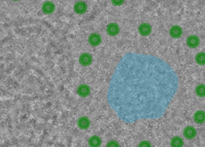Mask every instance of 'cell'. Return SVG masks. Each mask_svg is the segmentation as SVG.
I'll return each instance as SVG.
<instances>
[{
	"instance_id": "1",
	"label": "cell",
	"mask_w": 205,
	"mask_h": 147,
	"mask_svg": "<svg viewBox=\"0 0 205 147\" xmlns=\"http://www.w3.org/2000/svg\"><path fill=\"white\" fill-rule=\"evenodd\" d=\"M175 71L159 57L128 53L116 65L107 89V102L123 122L162 117L176 94Z\"/></svg>"
},
{
	"instance_id": "2",
	"label": "cell",
	"mask_w": 205,
	"mask_h": 147,
	"mask_svg": "<svg viewBox=\"0 0 205 147\" xmlns=\"http://www.w3.org/2000/svg\"><path fill=\"white\" fill-rule=\"evenodd\" d=\"M77 126L82 130L87 129L90 126V119L85 116L80 117V118L77 120Z\"/></svg>"
},
{
	"instance_id": "3",
	"label": "cell",
	"mask_w": 205,
	"mask_h": 147,
	"mask_svg": "<svg viewBox=\"0 0 205 147\" xmlns=\"http://www.w3.org/2000/svg\"><path fill=\"white\" fill-rule=\"evenodd\" d=\"M151 25L148 23H142L139 25L138 27V32L140 33L142 36H148L151 32Z\"/></svg>"
},
{
	"instance_id": "4",
	"label": "cell",
	"mask_w": 205,
	"mask_h": 147,
	"mask_svg": "<svg viewBox=\"0 0 205 147\" xmlns=\"http://www.w3.org/2000/svg\"><path fill=\"white\" fill-rule=\"evenodd\" d=\"M92 62V56L88 53H82L79 57V63L82 66H88Z\"/></svg>"
},
{
	"instance_id": "5",
	"label": "cell",
	"mask_w": 205,
	"mask_h": 147,
	"mask_svg": "<svg viewBox=\"0 0 205 147\" xmlns=\"http://www.w3.org/2000/svg\"><path fill=\"white\" fill-rule=\"evenodd\" d=\"M77 94L80 97H87L90 94V87L86 84H81L77 88Z\"/></svg>"
},
{
	"instance_id": "6",
	"label": "cell",
	"mask_w": 205,
	"mask_h": 147,
	"mask_svg": "<svg viewBox=\"0 0 205 147\" xmlns=\"http://www.w3.org/2000/svg\"><path fill=\"white\" fill-rule=\"evenodd\" d=\"M87 10V5L84 1H78L75 3L74 5V11H75L77 14H83L85 13Z\"/></svg>"
},
{
	"instance_id": "7",
	"label": "cell",
	"mask_w": 205,
	"mask_h": 147,
	"mask_svg": "<svg viewBox=\"0 0 205 147\" xmlns=\"http://www.w3.org/2000/svg\"><path fill=\"white\" fill-rule=\"evenodd\" d=\"M119 30H120L119 26L116 23H110L107 25V28H106L107 33H108L110 36H116V35L119 33Z\"/></svg>"
},
{
	"instance_id": "8",
	"label": "cell",
	"mask_w": 205,
	"mask_h": 147,
	"mask_svg": "<svg viewBox=\"0 0 205 147\" xmlns=\"http://www.w3.org/2000/svg\"><path fill=\"white\" fill-rule=\"evenodd\" d=\"M183 135L184 137H186L187 139H192L193 137H195V135H196V130H195V128L192 126H187L185 127L183 130Z\"/></svg>"
},
{
	"instance_id": "9",
	"label": "cell",
	"mask_w": 205,
	"mask_h": 147,
	"mask_svg": "<svg viewBox=\"0 0 205 147\" xmlns=\"http://www.w3.org/2000/svg\"><path fill=\"white\" fill-rule=\"evenodd\" d=\"M88 41L92 46H97V45L101 43V36L98 33H92L89 36Z\"/></svg>"
},
{
	"instance_id": "10",
	"label": "cell",
	"mask_w": 205,
	"mask_h": 147,
	"mask_svg": "<svg viewBox=\"0 0 205 147\" xmlns=\"http://www.w3.org/2000/svg\"><path fill=\"white\" fill-rule=\"evenodd\" d=\"M186 42H187V45L190 48H195L199 45L200 41H199V38H198L196 35H190V36L187 38Z\"/></svg>"
},
{
	"instance_id": "11",
	"label": "cell",
	"mask_w": 205,
	"mask_h": 147,
	"mask_svg": "<svg viewBox=\"0 0 205 147\" xmlns=\"http://www.w3.org/2000/svg\"><path fill=\"white\" fill-rule=\"evenodd\" d=\"M42 10H43L44 13H46V14H50L54 10H55V5L53 2L51 1H46L43 3V5H42Z\"/></svg>"
},
{
	"instance_id": "12",
	"label": "cell",
	"mask_w": 205,
	"mask_h": 147,
	"mask_svg": "<svg viewBox=\"0 0 205 147\" xmlns=\"http://www.w3.org/2000/svg\"><path fill=\"white\" fill-rule=\"evenodd\" d=\"M169 33L173 38H179L182 35V28L178 25H174L170 28Z\"/></svg>"
},
{
	"instance_id": "13",
	"label": "cell",
	"mask_w": 205,
	"mask_h": 147,
	"mask_svg": "<svg viewBox=\"0 0 205 147\" xmlns=\"http://www.w3.org/2000/svg\"><path fill=\"white\" fill-rule=\"evenodd\" d=\"M193 119H194V121L196 123H198V124L203 123L205 121V112H204V111H202V110L196 111V112L194 113V115H193Z\"/></svg>"
},
{
	"instance_id": "14",
	"label": "cell",
	"mask_w": 205,
	"mask_h": 147,
	"mask_svg": "<svg viewBox=\"0 0 205 147\" xmlns=\"http://www.w3.org/2000/svg\"><path fill=\"white\" fill-rule=\"evenodd\" d=\"M88 143H89V145L92 147H98L101 145V139H100V137L96 136V135L91 136L88 139Z\"/></svg>"
},
{
	"instance_id": "15",
	"label": "cell",
	"mask_w": 205,
	"mask_h": 147,
	"mask_svg": "<svg viewBox=\"0 0 205 147\" xmlns=\"http://www.w3.org/2000/svg\"><path fill=\"white\" fill-rule=\"evenodd\" d=\"M170 144L173 147H181L183 146V140H182V138L179 136H175L171 139Z\"/></svg>"
},
{
	"instance_id": "16",
	"label": "cell",
	"mask_w": 205,
	"mask_h": 147,
	"mask_svg": "<svg viewBox=\"0 0 205 147\" xmlns=\"http://www.w3.org/2000/svg\"><path fill=\"white\" fill-rule=\"evenodd\" d=\"M195 60H196L197 64L204 65L205 64V53L204 52H200V53H198L196 55V57H195Z\"/></svg>"
},
{
	"instance_id": "17",
	"label": "cell",
	"mask_w": 205,
	"mask_h": 147,
	"mask_svg": "<svg viewBox=\"0 0 205 147\" xmlns=\"http://www.w3.org/2000/svg\"><path fill=\"white\" fill-rule=\"evenodd\" d=\"M195 92L199 97H204L205 96V85L204 84H200L196 87L195 89Z\"/></svg>"
},
{
	"instance_id": "18",
	"label": "cell",
	"mask_w": 205,
	"mask_h": 147,
	"mask_svg": "<svg viewBox=\"0 0 205 147\" xmlns=\"http://www.w3.org/2000/svg\"><path fill=\"white\" fill-rule=\"evenodd\" d=\"M111 1H112V3L114 5L119 6V5H121L123 2H124V0H111Z\"/></svg>"
},
{
	"instance_id": "19",
	"label": "cell",
	"mask_w": 205,
	"mask_h": 147,
	"mask_svg": "<svg viewBox=\"0 0 205 147\" xmlns=\"http://www.w3.org/2000/svg\"><path fill=\"white\" fill-rule=\"evenodd\" d=\"M138 146H151V143L148 142V141H142L139 143Z\"/></svg>"
},
{
	"instance_id": "20",
	"label": "cell",
	"mask_w": 205,
	"mask_h": 147,
	"mask_svg": "<svg viewBox=\"0 0 205 147\" xmlns=\"http://www.w3.org/2000/svg\"><path fill=\"white\" fill-rule=\"evenodd\" d=\"M107 146H119V143L116 141H110L107 143Z\"/></svg>"
},
{
	"instance_id": "21",
	"label": "cell",
	"mask_w": 205,
	"mask_h": 147,
	"mask_svg": "<svg viewBox=\"0 0 205 147\" xmlns=\"http://www.w3.org/2000/svg\"><path fill=\"white\" fill-rule=\"evenodd\" d=\"M14 1H17V0H14Z\"/></svg>"
}]
</instances>
